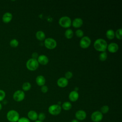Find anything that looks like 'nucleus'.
Wrapping results in <instances>:
<instances>
[{
  "mask_svg": "<svg viewBox=\"0 0 122 122\" xmlns=\"http://www.w3.org/2000/svg\"><path fill=\"white\" fill-rule=\"evenodd\" d=\"M94 47L96 50L99 51H105L107 48V43L106 41L102 39H97L94 42Z\"/></svg>",
  "mask_w": 122,
  "mask_h": 122,
  "instance_id": "obj_1",
  "label": "nucleus"
},
{
  "mask_svg": "<svg viewBox=\"0 0 122 122\" xmlns=\"http://www.w3.org/2000/svg\"><path fill=\"white\" fill-rule=\"evenodd\" d=\"M6 117L10 122H17L20 118V114L17 111L14 110H11L8 112Z\"/></svg>",
  "mask_w": 122,
  "mask_h": 122,
  "instance_id": "obj_2",
  "label": "nucleus"
},
{
  "mask_svg": "<svg viewBox=\"0 0 122 122\" xmlns=\"http://www.w3.org/2000/svg\"><path fill=\"white\" fill-rule=\"evenodd\" d=\"M39 67V63L37 59L31 58L26 62V67L30 71L36 70Z\"/></svg>",
  "mask_w": 122,
  "mask_h": 122,
  "instance_id": "obj_3",
  "label": "nucleus"
},
{
  "mask_svg": "<svg viewBox=\"0 0 122 122\" xmlns=\"http://www.w3.org/2000/svg\"><path fill=\"white\" fill-rule=\"evenodd\" d=\"M61 111V107L60 105L52 104L49 106L48 108L49 112L52 115H59Z\"/></svg>",
  "mask_w": 122,
  "mask_h": 122,
  "instance_id": "obj_4",
  "label": "nucleus"
},
{
  "mask_svg": "<svg viewBox=\"0 0 122 122\" xmlns=\"http://www.w3.org/2000/svg\"><path fill=\"white\" fill-rule=\"evenodd\" d=\"M59 23L63 28H69L71 25V20L68 16H63L59 19Z\"/></svg>",
  "mask_w": 122,
  "mask_h": 122,
  "instance_id": "obj_5",
  "label": "nucleus"
},
{
  "mask_svg": "<svg viewBox=\"0 0 122 122\" xmlns=\"http://www.w3.org/2000/svg\"><path fill=\"white\" fill-rule=\"evenodd\" d=\"M45 46L49 49H53L55 48L57 45V42L55 40L51 38H48L44 41Z\"/></svg>",
  "mask_w": 122,
  "mask_h": 122,
  "instance_id": "obj_6",
  "label": "nucleus"
},
{
  "mask_svg": "<svg viewBox=\"0 0 122 122\" xmlns=\"http://www.w3.org/2000/svg\"><path fill=\"white\" fill-rule=\"evenodd\" d=\"M91 118L92 121L93 122H100L103 119V114L100 111H96L92 113Z\"/></svg>",
  "mask_w": 122,
  "mask_h": 122,
  "instance_id": "obj_7",
  "label": "nucleus"
},
{
  "mask_svg": "<svg viewBox=\"0 0 122 122\" xmlns=\"http://www.w3.org/2000/svg\"><path fill=\"white\" fill-rule=\"evenodd\" d=\"M25 98V93L21 90H17L14 92L13 95V98L16 102H21Z\"/></svg>",
  "mask_w": 122,
  "mask_h": 122,
  "instance_id": "obj_8",
  "label": "nucleus"
},
{
  "mask_svg": "<svg viewBox=\"0 0 122 122\" xmlns=\"http://www.w3.org/2000/svg\"><path fill=\"white\" fill-rule=\"evenodd\" d=\"M91 43L90 38L88 36H84L82 37L80 41V45L82 48H87L89 47Z\"/></svg>",
  "mask_w": 122,
  "mask_h": 122,
  "instance_id": "obj_9",
  "label": "nucleus"
},
{
  "mask_svg": "<svg viewBox=\"0 0 122 122\" xmlns=\"http://www.w3.org/2000/svg\"><path fill=\"white\" fill-rule=\"evenodd\" d=\"M86 113L83 110H78L77 111L75 114V116L76 119L78 121H83L86 118Z\"/></svg>",
  "mask_w": 122,
  "mask_h": 122,
  "instance_id": "obj_10",
  "label": "nucleus"
},
{
  "mask_svg": "<svg viewBox=\"0 0 122 122\" xmlns=\"http://www.w3.org/2000/svg\"><path fill=\"white\" fill-rule=\"evenodd\" d=\"M107 49L109 52L114 53L118 51L119 49V46L116 43L112 42L107 46Z\"/></svg>",
  "mask_w": 122,
  "mask_h": 122,
  "instance_id": "obj_11",
  "label": "nucleus"
},
{
  "mask_svg": "<svg viewBox=\"0 0 122 122\" xmlns=\"http://www.w3.org/2000/svg\"><path fill=\"white\" fill-rule=\"evenodd\" d=\"M28 119L30 120H31V121H35L36 120H38V114L36 112L33 111V110H31L30 111L28 112Z\"/></svg>",
  "mask_w": 122,
  "mask_h": 122,
  "instance_id": "obj_12",
  "label": "nucleus"
},
{
  "mask_svg": "<svg viewBox=\"0 0 122 122\" xmlns=\"http://www.w3.org/2000/svg\"><path fill=\"white\" fill-rule=\"evenodd\" d=\"M12 19V15L11 13L10 12H6L5 13L2 18V20L3 22L5 23H8L10 22Z\"/></svg>",
  "mask_w": 122,
  "mask_h": 122,
  "instance_id": "obj_13",
  "label": "nucleus"
},
{
  "mask_svg": "<svg viewBox=\"0 0 122 122\" xmlns=\"http://www.w3.org/2000/svg\"><path fill=\"white\" fill-rule=\"evenodd\" d=\"M57 85L60 87H65L68 84V80L65 77H61L57 81Z\"/></svg>",
  "mask_w": 122,
  "mask_h": 122,
  "instance_id": "obj_14",
  "label": "nucleus"
},
{
  "mask_svg": "<svg viewBox=\"0 0 122 122\" xmlns=\"http://www.w3.org/2000/svg\"><path fill=\"white\" fill-rule=\"evenodd\" d=\"M37 61L38 63H40L42 65H46L49 62V59L45 55H41L39 56Z\"/></svg>",
  "mask_w": 122,
  "mask_h": 122,
  "instance_id": "obj_15",
  "label": "nucleus"
},
{
  "mask_svg": "<svg viewBox=\"0 0 122 122\" xmlns=\"http://www.w3.org/2000/svg\"><path fill=\"white\" fill-rule=\"evenodd\" d=\"M72 26L74 28H80L83 24V20L80 18H76L73 20L72 22H71Z\"/></svg>",
  "mask_w": 122,
  "mask_h": 122,
  "instance_id": "obj_16",
  "label": "nucleus"
},
{
  "mask_svg": "<svg viewBox=\"0 0 122 122\" xmlns=\"http://www.w3.org/2000/svg\"><path fill=\"white\" fill-rule=\"evenodd\" d=\"M69 98L71 101L73 102H75L79 98V93L76 91H71L69 94Z\"/></svg>",
  "mask_w": 122,
  "mask_h": 122,
  "instance_id": "obj_17",
  "label": "nucleus"
},
{
  "mask_svg": "<svg viewBox=\"0 0 122 122\" xmlns=\"http://www.w3.org/2000/svg\"><path fill=\"white\" fill-rule=\"evenodd\" d=\"M36 83L37 84V85H38L39 86H43L44 85L45 83V79L44 77V76H42V75H39L36 77Z\"/></svg>",
  "mask_w": 122,
  "mask_h": 122,
  "instance_id": "obj_18",
  "label": "nucleus"
},
{
  "mask_svg": "<svg viewBox=\"0 0 122 122\" xmlns=\"http://www.w3.org/2000/svg\"><path fill=\"white\" fill-rule=\"evenodd\" d=\"M36 37L38 40L40 41H42L45 38V34L43 31L39 30L36 32Z\"/></svg>",
  "mask_w": 122,
  "mask_h": 122,
  "instance_id": "obj_19",
  "label": "nucleus"
},
{
  "mask_svg": "<svg viewBox=\"0 0 122 122\" xmlns=\"http://www.w3.org/2000/svg\"><path fill=\"white\" fill-rule=\"evenodd\" d=\"M106 36L108 39L112 40L114 38L115 33L112 30L109 29L106 31Z\"/></svg>",
  "mask_w": 122,
  "mask_h": 122,
  "instance_id": "obj_20",
  "label": "nucleus"
},
{
  "mask_svg": "<svg viewBox=\"0 0 122 122\" xmlns=\"http://www.w3.org/2000/svg\"><path fill=\"white\" fill-rule=\"evenodd\" d=\"M61 107L64 110L69 111L71 108L72 105L69 102H65L62 103Z\"/></svg>",
  "mask_w": 122,
  "mask_h": 122,
  "instance_id": "obj_21",
  "label": "nucleus"
},
{
  "mask_svg": "<svg viewBox=\"0 0 122 122\" xmlns=\"http://www.w3.org/2000/svg\"><path fill=\"white\" fill-rule=\"evenodd\" d=\"M64 34H65V36L66 37V38L70 39H71L73 37V32L71 29H68L65 31Z\"/></svg>",
  "mask_w": 122,
  "mask_h": 122,
  "instance_id": "obj_22",
  "label": "nucleus"
},
{
  "mask_svg": "<svg viewBox=\"0 0 122 122\" xmlns=\"http://www.w3.org/2000/svg\"><path fill=\"white\" fill-rule=\"evenodd\" d=\"M22 88L24 91H29L31 88V84L29 82H25L23 84Z\"/></svg>",
  "mask_w": 122,
  "mask_h": 122,
  "instance_id": "obj_23",
  "label": "nucleus"
},
{
  "mask_svg": "<svg viewBox=\"0 0 122 122\" xmlns=\"http://www.w3.org/2000/svg\"><path fill=\"white\" fill-rule=\"evenodd\" d=\"M10 45L12 47H13V48L17 47L19 45V41L15 39H12L10 41Z\"/></svg>",
  "mask_w": 122,
  "mask_h": 122,
  "instance_id": "obj_24",
  "label": "nucleus"
},
{
  "mask_svg": "<svg viewBox=\"0 0 122 122\" xmlns=\"http://www.w3.org/2000/svg\"><path fill=\"white\" fill-rule=\"evenodd\" d=\"M107 58V54L106 52L103 51L101 52L99 55V59L101 61H104Z\"/></svg>",
  "mask_w": 122,
  "mask_h": 122,
  "instance_id": "obj_25",
  "label": "nucleus"
},
{
  "mask_svg": "<svg viewBox=\"0 0 122 122\" xmlns=\"http://www.w3.org/2000/svg\"><path fill=\"white\" fill-rule=\"evenodd\" d=\"M109 111V107L108 105H104L101 108V112L103 114L107 113Z\"/></svg>",
  "mask_w": 122,
  "mask_h": 122,
  "instance_id": "obj_26",
  "label": "nucleus"
},
{
  "mask_svg": "<svg viewBox=\"0 0 122 122\" xmlns=\"http://www.w3.org/2000/svg\"><path fill=\"white\" fill-rule=\"evenodd\" d=\"M122 29H118L115 33V35L116 36V38L119 39V40H121L122 38Z\"/></svg>",
  "mask_w": 122,
  "mask_h": 122,
  "instance_id": "obj_27",
  "label": "nucleus"
},
{
  "mask_svg": "<svg viewBox=\"0 0 122 122\" xmlns=\"http://www.w3.org/2000/svg\"><path fill=\"white\" fill-rule=\"evenodd\" d=\"M46 118V115L43 112H41L38 114V119L39 121L43 122Z\"/></svg>",
  "mask_w": 122,
  "mask_h": 122,
  "instance_id": "obj_28",
  "label": "nucleus"
},
{
  "mask_svg": "<svg viewBox=\"0 0 122 122\" xmlns=\"http://www.w3.org/2000/svg\"><path fill=\"white\" fill-rule=\"evenodd\" d=\"M75 34L78 37L81 38L83 36V31L79 29L75 31Z\"/></svg>",
  "mask_w": 122,
  "mask_h": 122,
  "instance_id": "obj_29",
  "label": "nucleus"
},
{
  "mask_svg": "<svg viewBox=\"0 0 122 122\" xmlns=\"http://www.w3.org/2000/svg\"><path fill=\"white\" fill-rule=\"evenodd\" d=\"M6 96L5 92L2 90H0V102L2 101Z\"/></svg>",
  "mask_w": 122,
  "mask_h": 122,
  "instance_id": "obj_30",
  "label": "nucleus"
},
{
  "mask_svg": "<svg viewBox=\"0 0 122 122\" xmlns=\"http://www.w3.org/2000/svg\"><path fill=\"white\" fill-rule=\"evenodd\" d=\"M17 122H30V120L26 117H22L21 118H20Z\"/></svg>",
  "mask_w": 122,
  "mask_h": 122,
  "instance_id": "obj_31",
  "label": "nucleus"
},
{
  "mask_svg": "<svg viewBox=\"0 0 122 122\" xmlns=\"http://www.w3.org/2000/svg\"><path fill=\"white\" fill-rule=\"evenodd\" d=\"M72 77V73L70 71H67L65 74V78L67 80L71 79Z\"/></svg>",
  "mask_w": 122,
  "mask_h": 122,
  "instance_id": "obj_32",
  "label": "nucleus"
},
{
  "mask_svg": "<svg viewBox=\"0 0 122 122\" xmlns=\"http://www.w3.org/2000/svg\"><path fill=\"white\" fill-rule=\"evenodd\" d=\"M48 91V88L46 85H43L42 86L41 88V91L43 93H46Z\"/></svg>",
  "mask_w": 122,
  "mask_h": 122,
  "instance_id": "obj_33",
  "label": "nucleus"
},
{
  "mask_svg": "<svg viewBox=\"0 0 122 122\" xmlns=\"http://www.w3.org/2000/svg\"><path fill=\"white\" fill-rule=\"evenodd\" d=\"M38 54L37 52H33L32 54V58L33 59H37V58H38Z\"/></svg>",
  "mask_w": 122,
  "mask_h": 122,
  "instance_id": "obj_34",
  "label": "nucleus"
},
{
  "mask_svg": "<svg viewBox=\"0 0 122 122\" xmlns=\"http://www.w3.org/2000/svg\"><path fill=\"white\" fill-rule=\"evenodd\" d=\"M71 122H79V121H78V120H77V119H73V120H72L71 121Z\"/></svg>",
  "mask_w": 122,
  "mask_h": 122,
  "instance_id": "obj_35",
  "label": "nucleus"
},
{
  "mask_svg": "<svg viewBox=\"0 0 122 122\" xmlns=\"http://www.w3.org/2000/svg\"><path fill=\"white\" fill-rule=\"evenodd\" d=\"M2 105L1 103H0V111L2 109Z\"/></svg>",
  "mask_w": 122,
  "mask_h": 122,
  "instance_id": "obj_36",
  "label": "nucleus"
},
{
  "mask_svg": "<svg viewBox=\"0 0 122 122\" xmlns=\"http://www.w3.org/2000/svg\"><path fill=\"white\" fill-rule=\"evenodd\" d=\"M34 122H42V121H39V120H37L35 121Z\"/></svg>",
  "mask_w": 122,
  "mask_h": 122,
  "instance_id": "obj_37",
  "label": "nucleus"
},
{
  "mask_svg": "<svg viewBox=\"0 0 122 122\" xmlns=\"http://www.w3.org/2000/svg\"><path fill=\"white\" fill-rule=\"evenodd\" d=\"M78 90V88H77V87H76V88H75V91H76V92H77V91Z\"/></svg>",
  "mask_w": 122,
  "mask_h": 122,
  "instance_id": "obj_38",
  "label": "nucleus"
}]
</instances>
